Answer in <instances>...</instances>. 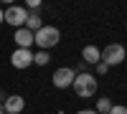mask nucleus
Returning <instances> with one entry per match:
<instances>
[{
    "label": "nucleus",
    "instance_id": "nucleus-18",
    "mask_svg": "<svg viewBox=\"0 0 127 114\" xmlns=\"http://www.w3.org/2000/svg\"><path fill=\"white\" fill-rule=\"evenodd\" d=\"M0 114H5V112H3V109H0Z\"/></svg>",
    "mask_w": 127,
    "mask_h": 114
},
{
    "label": "nucleus",
    "instance_id": "nucleus-11",
    "mask_svg": "<svg viewBox=\"0 0 127 114\" xmlns=\"http://www.w3.org/2000/svg\"><path fill=\"white\" fill-rule=\"evenodd\" d=\"M109 109H112V99L109 96H99L97 99V109H94V112H97V114H109Z\"/></svg>",
    "mask_w": 127,
    "mask_h": 114
},
{
    "label": "nucleus",
    "instance_id": "nucleus-16",
    "mask_svg": "<svg viewBox=\"0 0 127 114\" xmlns=\"http://www.w3.org/2000/svg\"><path fill=\"white\" fill-rule=\"evenodd\" d=\"M8 99V94H5V91H0V107H3V101Z\"/></svg>",
    "mask_w": 127,
    "mask_h": 114
},
{
    "label": "nucleus",
    "instance_id": "nucleus-13",
    "mask_svg": "<svg viewBox=\"0 0 127 114\" xmlns=\"http://www.w3.org/2000/svg\"><path fill=\"white\" fill-rule=\"evenodd\" d=\"M109 114H127V107H125V104H112Z\"/></svg>",
    "mask_w": 127,
    "mask_h": 114
},
{
    "label": "nucleus",
    "instance_id": "nucleus-8",
    "mask_svg": "<svg viewBox=\"0 0 127 114\" xmlns=\"http://www.w3.org/2000/svg\"><path fill=\"white\" fill-rule=\"evenodd\" d=\"M81 61H84L87 66H97L99 61H102V48L92 46V43L84 46V48H81Z\"/></svg>",
    "mask_w": 127,
    "mask_h": 114
},
{
    "label": "nucleus",
    "instance_id": "nucleus-5",
    "mask_svg": "<svg viewBox=\"0 0 127 114\" xmlns=\"http://www.w3.org/2000/svg\"><path fill=\"white\" fill-rule=\"evenodd\" d=\"M10 64H13V68H18V71L33 66V51L31 48H15L13 53H10Z\"/></svg>",
    "mask_w": 127,
    "mask_h": 114
},
{
    "label": "nucleus",
    "instance_id": "nucleus-7",
    "mask_svg": "<svg viewBox=\"0 0 127 114\" xmlns=\"http://www.w3.org/2000/svg\"><path fill=\"white\" fill-rule=\"evenodd\" d=\"M0 109H3L5 114H20V112L26 109V99L20 96V94H8V99L3 101Z\"/></svg>",
    "mask_w": 127,
    "mask_h": 114
},
{
    "label": "nucleus",
    "instance_id": "nucleus-17",
    "mask_svg": "<svg viewBox=\"0 0 127 114\" xmlns=\"http://www.w3.org/2000/svg\"><path fill=\"white\" fill-rule=\"evenodd\" d=\"M5 23V18H3V8H0V25H3Z\"/></svg>",
    "mask_w": 127,
    "mask_h": 114
},
{
    "label": "nucleus",
    "instance_id": "nucleus-10",
    "mask_svg": "<svg viewBox=\"0 0 127 114\" xmlns=\"http://www.w3.org/2000/svg\"><path fill=\"white\" fill-rule=\"evenodd\" d=\"M23 28H28L31 33H36V30H41V28H43V18H41L38 13H28L26 25H23Z\"/></svg>",
    "mask_w": 127,
    "mask_h": 114
},
{
    "label": "nucleus",
    "instance_id": "nucleus-1",
    "mask_svg": "<svg viewBox=\"0 0 127 114\" xmlns=\"http://www.w3.org/2000/svg\"><path fill=\"white\" fill-rule=\"evenodd\" d=\"M59 41H61V30L56 25H46L43 23V28L33 33V46H38V51L54 48V46H59Z\"/></svg>",
    "mask_w": 127,
    "mask_h": 114
},
{
    "label": "nucleus",
    "instance_id": "nucleus-14",
    "mask_svg": "<svg viewBox=\"0 0 127 114\" xmlns=\"http://www.w3.org/2000/svg\"><path fill=\"white\" fill-rule=\"evenodd\" d=\"M107 71H109V66H104L102 61H99V64H97V76H104Z\"/></svg>",
    "mask_w": 127,
    "mask_h": 114
},
{
    "label": "nucleus",
    "instance_id": "nucleus-2",
    "mask_svg": "<svg viewBox=\"0 0 127 114\" xmlns=\"http://www.w3.org/2000/svg\"><path fill=\"white\" fill-rule=\"evenodd\" d=\"M97 86H99V81H97L94 74H89V71L76 74V76H74V84H71V89L76 91V96H81V99L94 96V94H97Z\"/></svg>",
    "mask_w": 127,
    "mask_h": 114
},
{
    "label": "nucleus",
    "instance_id": "nucleus-6",
    "mask_svg": "<svg viewBox=\"0 0 127 114\" xmlns=\"http://www.w3.org/2000/svg\"><path fill=\"white\" fill-rule=\"evenodd\" d=\"M74 68H69V66H61V68H56L54 71V76H51V81H54V86L56 89H71V84H74Z\"/></svg>",
    "mask_w": 127,
    "mask_h": 114
},
{
    "label": "nucleus",
    "instance_id": "nucleus-15",
    "mask_svg": "<svg viewBox=\"0 0 127 114\" xmlns=\"http://www.w3.org/2000/svg\"><path fill=\"white\" fill-rule=\"evenodd\" d=\"M76 114H97V112H94V109H79Z\"/></svg>",
    "mask_w": 127,
    "mask_h": 114
},
{
    "label": "nucleus",
    "instance_id": "nucleus-3",
    "mask_svg": "<svg viewBox=\"0 0 127 114\" xmlns=\"http://www.w3.org/2000/svg\"><path fill=\"white\" fill-rule=\"evenodd\" d=\"M125 58H127V51H125V46L122 43H109V46H104L102 48V64L104 66H120V64H125Z\"/></svg>",
    "mask_w": 127,
    "mask_h": 114
},
{
    "label": "nucleus",
    "instance_id": "nucleus-9",
    "mask_svg": "<svg viewBox=\"0 0 127 114\" xmlns=\"http://www.w3.org/2000/svg\"><path fill=\"white\" fill-rule=\"evenodd\" d=\"M13 41H15V48H33V33L28 28H15Z\"/></svg>",
    "mask_w": 127,
    "mask_h": 114
},
{
    "label": "nucleus",
    "instance_id": "nucleus-4",
    "mask_svg": "<svg viewBox=\"0 0 127 114\" xmlns=\"http://www.w3.org/2000/svg\"><path fill=\"white\" fill-rule=\"evenodd\" d=\"M3 18H5L8 25L23 28V25H26V18H28V10H26V5H8V8L3 10Z\"/></svg>",
    "mask_w": 127,
    "mask_h": 114
},
{
    "label": "nucleus",
    "instance_id": "nucleus-12",
    "mask_svg": "<svg viewBox=\"0 0 127 114\" xmlns=\"http://www.w3.org/2000/svg\"><path fill=\"white\" fill-rule=\"evenodd\" d=\"M48 61H51L48 51H36V53H33V64H36V66H46Z\"/></svg>",
    "mask_w": 127,
    "mask_h": 114
}]
</instances>
